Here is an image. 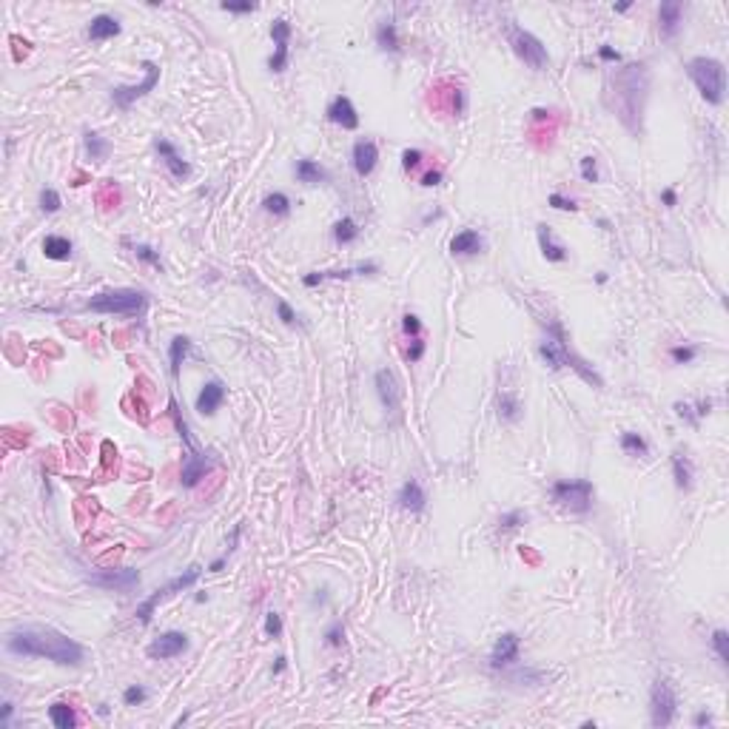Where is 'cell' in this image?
Instances as JSON below:
<instances>
[{
    "mask_svg": "<svg viewBox=\"0 0 729 729\" xmlns=\"http://www.w3.org/2000/svg\"><path fill=\"white\" fill-rule=\"evenodd\" d=\"M211 470H214V458L205 456V453L196 450V447H188V456H185L182 470H179V484H182V487H196Z\"/></svg>",
    "mask_w": 729,
    "mask_h": 729,
    "instance_id": "12",
    "label": "cell"
},
{
    "mask_svg": "<svg viewBox=\"0 0 729 729\" xmlns=\"http://www.w3.org/2000/svg\"><path fill=\"white\" fill-rule=\"evenodd\" d=\"M461 111H464V91L450 88V114H461Z\"/></svg>",
    "mask_w": 729,
    "mask_h": 729,
    "instance_id": "53",
    "label": "cell"
},
{
    "mask_svg": "<svg viewBox=\"0 0 729 729\" xmlns=\"http://www.w3.org/2000/svg\"><path fill=\"white\" fill-rule=\"evenodd\" d=\"M276 316H279L285 325H296V310H293L285 299H279V302H276Z\"/></svg>",
    "mask_w": 729,
    "mask_h": 729,
    "instance_id": "51",
    "label": "cell"
},
{
    "mask_svg": "<svg viewBox=\"0 0 729 729\" xmlns=\"http://www.w3.org/2000/svg\"><path fill=\"white\" fill-rule=\"evenodd\" d=\"M225 396H228V387H225L219 379L205 382V384L199 387V393H196V413H199V416H214V413L222 407Z\"/></svg>",
    "mask_w": 729,
    "mask_h": 729,
    "instance_id": "18",
    "label": "cell"
},
{
    "mask_svg": "<svg viewBox=\"0 0 729 729\" xmlns=\"http://www.w3.org/2000/svg\"><path fill=\"white\" fill-rule=\"evenodd\" d=\"M547 117H550L547 108H533V120H547Z\"/></svg>",
    "mask_w": 729,
    "mask_h": 729,
    "instance_id": "61",
    "label": "cell"
},
{
    "mask_svg": "<svg viewBox=\"0 0 729 729\" xmlns=\"http://www.w3.org/2000/svg\"><path fill=\"white\" fill-rule=\"evenodd\" d=\"M678 715V695L675 686L669 683V678H655L652 689H649V718L652 726H669Z\"/></svg>",
    "mask_w": 729,
    "mask_h": 729,
    "instance_id": "9",
    "label": "cell"
},
{
    "mask_svg": "<svg viewBox=\"0 0 729 729\" xmlns=\"http://www.w3.org/2000/svg\"><path fill=\"white\" fill-rule=\"evenodd\" d=\"M396 501H399V507L407 510V513H421V510L427 507V495H424V490H421V484H419L416 478H407V481L399 487Z\"/></svg>",
    "mask_w": 729,
    "mask_h": 729,
    "instance_id": "23",
    "label": "cell"
},
{
    "mask_svg": "<svg viewBox=\"0 0 729 729\" xmlns=\"http://www.w3.org/2000/svg\"><path fill=\"white\" fill-rule=\"evenodd\" d=\"M373 384H376V396H379L382 407L390 410V413L399 410V404H402V384H399L396 373L390 367H379L376 376H373Z\"/></svg>",
    "mask_w": 729,
    "mask_h": 729,
    "instance_id": "15",
    "label": "cell"
},
{
    "mask_svg": "<svg viewBox=\"0 0 729 729\" xmlns=\"http://www.w3.org/2000/svg\"><path fill=\"white\" fill-rule=\"evenodd\" d=\"M191 350V339L188 336H174L171 345H168V370L174 379H179V370H182V362Z\"/></svg>",
    "mask_w": 729,
    "mask_h": 729,
    "instance_id": "27",
    "label": "cell"
},
{
    "mask_svg": "<svg viewBox=\"0 0 729 729\" xmlns=\"http://www.w3.org/2000/svg\"><path fill=\"white\" fill-rule=\"evenodd\" d=\"M535 234H538V245H541V253H544L547 262H564L567 259V248L552 239V231L547 225H538Z\"/></svg>",
    "mask_w": 729,
    "mask_h": 729,
    "instance_id": "26",
    "label": "cell"
},
{
    "mask_svg": "<svg viewBox=\"0 0 729 729\" xmlns=\"http://www.w3.org/2000/svg\"><path fill=\"white\" fill-rule=\"evenodd\" d=\"M48 720H51L57 729H74V726H77V712H74L71 703L57 701V703L48 706Z\"/></svg>",
    "mask_w": 729,
    "mask_h": 729,
    "instance_id": "29",
    "label": "cell"
},
{
    "mask_svg": "<svg viewBox=\"0 0 729 729\" xmlns=\"http://www.w3.org/2000/svg\"><path fill=\"white\" fill-rule=\"evenodd\" d=\"M695 356H698V345H678L669 350V359L675 364H689V362H695Z\"/></svg>",
    "mask_w": 729,
    "mask_h": 729,
    "instance_id": "40",
    "label": "cell"
},
{
    "mask_svg": "<svg viewBox=\"0 0 729 729\" xmlns=\"http://www.w3.org/2000/svg\"><path fill=\"white\" fill-rule=\"evenodd\" d=\"M481 248H484V236L473 228H464L450 239V253H456V256H476V253H481Z\"/></svg>",
    "mask_w": 729,
    "mask_h": 729,
    "instance_id": "24",
    "label": "cell"
},
{
    "mask_svg": "<svg viewBox=\"0 0 729 729\" xmlns=\"http://www.w3.org/2000/svg\"><path fill=\"white\" fill-rule=\"evenodd\" d=\"M148 305V293L134 290V288H114V290H100L94 293L85 308L94 313H117V316H140Z\"/></svg>",
    "mask_w": 729,
    "mask_h": 729,
    "instance_id": "5",
    "label": "cell"
},
{
    "mask_svg": "<svg viewBox=\"0 0 729 729\" xmlns=\"http://www.w3.org/2000/svg\"><path fill=\"white\" fill-rule=\"evenodd\" d=\"M379 159V148L373 140H356L353 142V171L359 177H370Z\"/></svg>",
    "mask_w": 729,
    "mask_h": 729,
    "instance_id": "20",
    "label": "cell"
},
{
    "mask_svg": "<svg viewBox=\"0 0 729 729\" xmlns=\"http://www.w3.org/2000/svg\"><path fill=\"white\" fill-rule=\"evenodd\" d=\"M615 103L612 111L618 114V120L626 125L629 134H641V120H644V103H646V88H649V74L644 63H632L624 65L615 77Z\"/></svg>",
    "mask_w": 729,
    "mask_h": 729,
    "instance_id": "2",
    "label": "cell"
},
{
    "mask_svg": "<svg viewBox=\"0 0 729 729\" xmlns=\"http://www.w3.org/2000/svg\"><path fill=\"white\" fill-rule=\"evenodd\" d=\"M43 253H46L48 259L63 262V259H68V256H71V239H68V236L48 234V236L43 239Z\"/></svg>",
    "mask_w": 729,
    "mask_h": 729,
    "instance_id": "30",
    "label": "cell"
},
{
    "mask_svg": "<svg viewBox=\"0 0 729 729\" xmlns=\"http://www.w3.org/2000/svg\"><path fill=\"white\" fill-rule=\"evenodd\" d=\"M219 9L222 11H231V14H248V11H253L256 9V3H251V0H225V3H219Z\"/></svg>",
    "mask_w": 729,
    "mask_h": 729,
    "instance_id": "45",
    "label": "cell"
},
{
    "mask_svg": "<svg viewBox=\"0 0 729 729\" xmlns=\"http://www.w3.org/2000/svg\"><path fill=\"white\" fill-rule=\"evenodd\" d=\"M199 575H202V567L199 564H191L188 570H182V575H177V578H171L168 584H162V587H157L142 604H137V621L140 624H148L151 621V615H154V609L165 601V598H171V595H177V592H182V589H188V587H194L196 581H199Z\"/></svg>",
    "mask_w": 729,
    "mask_h": 729,
    "instance_id": "6",
    "label": "cell"
},
{
    "mask_svg": "<svg viewBox=\"0 0 729 729\" xmlns=\"http://www.w3.org/2000/svg\"><path fill=\"white\" fill-rule=\"evenodd\" d=\"M85 154L94 159V162H103L108 154H111V142L105 137H100L97 131H85Z\"/></svg>",
    "mask_w": 729,
    "mask_h": 729,
    "instance_id": "34",
    "label": "cell"
},
{
    "mask_svg": "<svg viewBox=\"0 0 729 729\" xmlns=\"http://www.w3.org/2000/svg\"><path fill=\"white\" fill-rule=\"evenodd\" d=\"M11 712H14V706H11V703H3V712H0V723H3V726H9Z\"/></svg>",
    "mask_w": 729,
    "mask_h": 729,
    "instance_id": "59",
    "label": "cell"
},
{
    "mask_svg": "<svg viewBox=\"0 0 729 729\" xmlns=\"http://www.w3.org/2000/svg\"><path fill=\"white\" fill-rule=\"evenodd\" d=\"M521 652V638L518 632H501L490 649V669H507L518 661Z\"/></svg>",
    "mask_w": 729,
    "mask_h": 729,
    "instance_id": "14",
    "label": "cell"
},
{
    "mask_svg": "<svg viewBox=\"0 0 729 729\" xmlns=\"http://www.w3.org/2000/svg\"><path fill=\"white\" fill-rule=\"evenodd\" d=\"M225 561H228V555H222V558H216V561H211L208 564V572H219L222 567H225Z\"/></svg>",
    "mask_w": 729,
    "mask_h": 729,
    "instance_id": "60",
    "label": "cell"
},
{
    "mask_svg": "<svg viewBox=\"0 0 729 729\" xmlns=\"http://www.w3.org/2000/svg\"><path fill=\"white\" fill-rule=\"evenodd\" d=\"M60 205H63V199H60V194H57L54 188H43V191H40V208H43L46 214H57Z\"/></svg>",
    "mask_w": 729,
    "mask_h": 729,
    "instance_id": "42",
    "label": "cell"
},
{
    "mask_svg": "<svg viewBox=\"0 0 729 729\" xmlns=\"http://www.w3.org/2000/svg\"><path fill=\"white\" fill-rule=\"evenodd\" d=\"M621 450L629 453V456H646L649 453V444L641 433H632V430H624L621 433Z\"/></svg>",
    "mask_w": 729,
    "mask_h": 729,
    "instance_id": "36",
    "label": "cell"
},
{
    "mask_svg": "<svg viewBox=\"0 0 729 729\" xmlns=\"http://www.w3.org/2000/svg\"><path fill=\"white\" fill-rule=\"evenodd\" d=\"M325 644H327V646H342V644H345V629H342V624H339V621H333V624L327 626V632H325Z\"/></svg>",
    "mask_w": 729,
    "mask_h": 729,
    "instance_id": "47",
    "label": "cell"
},
{
    "mask_svg": "<svg viewBox=\"0 0 729 729\" xmlns=\"http://www.w3.org/2000/svg\"><path fill=\"white\" fill-rule=\"evenodd\" d=\"M507 40H510L515 57L524 60V65H530L533 71H544V68L550 65V54H547L544 43H541L535 34H530L527 28L510 26V28H507Z\"/></svg>",
    "mask_w": 729,
    "mask_h": 729,
    "instance_id": "8",
    "label": "cell"
},
{
    "mask_svg": "<svg viewBox=\"0 0 729 729\" xmlns=\"http://www.w3.org/2000/svg\"><path fill=\"white\" fill-rule=\"evenodd\" d=\"M424 339L421 336H416V339H410V345H407V350H404V359L407 362H419L421 356H424Z\"/></svg>",
    "mask_w": 729,
    "mask_h": 729,
    "instance_id": "48",
    "label": "cell"
},
{
    "mask_svg": "<svg viewBox=\"0 0 729 729\" xmlns=\"http://www.w3.org/2000/svg\"><path fill=\"white\" fill-rule=\"evenodd\" d=\"M265 635H268V638H279V635H282V618H279V612H273V609L265 615Z\"/></svg>",
    "mask_w": 729,
    "mask_h": 729,
    "instance_id": "46",
    "label": "cell"
},
{
    "mask_svg": "<svg viewBox=\"0 0 729 729\" xmlns=\"http://www.w3.org/2000/svg\"><path fill=\"white\" fill-rule=\"evenodd\" d=\"M683 26V3L678 0H664L658 6V28H661V37L666 40H675L678 31Z\"/></svg>",
    "mask_w": 729,
    "mask_h": 729,
    "instance_id": "17",
    "label": "cell"
},
{
    "mask_svg": "<svg viewBox=\"0 0 729 729\" xmlns=\"http://www.w3.org/2000/svg\"><path fill=\"white\" fill-rule=\"evenodd\" d=\"M661 199H664V205H669V208H672V205H675V202H678V194H675V191H672V188H666V191H664V194H661Z\"/></svg>",
    "mask_w": 729,
    "mask_h": 729,
    "instance_id": "58",
    "label": "cell"
},
{
    "mask_svg": "<svg viewBox=\"0 0 729 729\" xmlns=\"http://www.w3.org/2000/svg\"><path fill=\"white\" fill-rule=\"evenodd\" d=\"M271 37H273V54L268 60L271 71H285L288 68V40H290V23L285 17H276L271 23Z\"/></svg>",
    "mask_w": 729,
    "mask_h": 729,
    "instance_id": "16",
    "label": "cell"
},
{
    "mask_svg": "<svg viewBox=\"0 0 729 729\" xmlns=\"http://www.w3.org/2000/svg\"><path fill=\"white\" fill-rule=\"evenodd\" d=\"M262 205H265V211L273 214V216H288V214H290V196L282 194V191L268 194V196L262 199Z\"/></svg>",
    "mask_w": 729,
    "mask_h": 729,
    "instance_id": "37",
    "label": "cell"
},
{
    "mask_svg": "<svg viewBox=\"0 0 729 729\" xmlns=\"http://www.w3.org/2000/svg\"><path fill=\"white\" fill-rule=\"evenodd\" d=\"M538 356L544 359L547 367H552V370H558V367H572L587 384L601 387V376L592 370V364H587L581 356L572 353V347L567 345L564 327H561V322H555V319L547 322V336L538 342Z\"/></svg>",
    "mask_w": 729,
    "mask_h": 729,
    "instance_id": "3",
    "label": "cell"
},
{
    "mask_svg": "<svg viewBox=\"0 0 729 729\" xmlns=\"http://www.w3.org/2000/svg\"><path fill=\"white\" fill-rule=\"evenodd\" d=\"M524 416V407L515 393H501L498 396V419L501 421H518Z\"/></svg>",
    "mask_w": 729,
    "mask_h": 729,
    "instance_id": "33",
    "label": "cell"
},
{
    "mask_svg": "<svg viewBox=\"0 0 729 729\" xmlns=\"http://www.w3.org/2000/svg\"><path fill=\"white\" fill-rule=\"evenodd\" d=\"M581 177H584L587 182H598V159H595L592 154L581 157Z\"/></svg>",
    "mask_w": 729,
    "mask_h": 729,
    "instance_id": "44",
    "label": "cell"
},
{
    "mask_svg": "<svg viewBox=\"0 0 729 729\" xmlns=\"http://www.w3.org/2000/svg\"><path fill=\"white\" fill-rule=\"evenodd\" d=\"M550 495L558 507H564L570 513H587L592 507L595 490H592L589 478H561V481H552Z\"/></svg>",
    "mask_w": 729,
    "mask_h": 729,
    "instance_id": "7",
    "label": "cell"
},
{
    "mask_svg": "<svg viewBox=\"0 0 729 729\" xmlns=\"http://www.w3.org/2000/svg\"><path fill=\"white\" fill-rule=\"evenodd\" d=\"M157 83H159V68H157L151 60H145V63H142V80L134 83V85H114V88H111V100H114L117 108H131L140 97H145L148 91H154Z\"/></svg>",
    "mask_w": 729,
    "mask_h": 729,
    "instance_id": "10",
    "label": "cell"
},
{
    "mask_svg": "<svg viewBox=\"0 0 729 729\" xmlns=\"http://www.w3.org/2000/svg\"><path fill=\"white\" fill-rule=\"evenodd\" d=\"M376 46L382 51H399V31H396V23L393 20H382L376 26Z\"/></svg>",
    "mask_w": 729,
    "mask_h": 729,
    "instance_id": "32",
    "label": "cell"
},
{
    "mask_svg": "<svg viewBox=\"0 0 729 729\" xmlns=\"http://www.w3.org/2000/svg\"><path fill=\"white\" fill-rule=\"evenodd\" d=\"M333 239H336L339 245L356 242V239H359V225H356V219H353V216H342V219L333 225Z\"/></svg>",
    "mask_w": 729,
    "mask_h": 729,
    "instance_id": "35",
    "label": "cell"
},
{
    "mask_svg": "<svg viewBox=\"0 0 729 729\" xmlns=\"http://www.w3.org/2000/svg\"><path fill=\"white\" fill-rule=\"evenodd\" d=\"M293 174H296V179L305 182V185H319V182L327 179L325 168H322L319 162H313V159H299L296 168H293Z\"/></svg>",
    "mask_w": 729,
    "mask_h": 729,
    "instance_id": "28",
    "label": "cell"
},
{
    "mask_svg": "<svg viewBox=\"0 0 729 729\" xmlns=\"http://www.w3.org/2000/svg\"><path fill=\"white\" fill-rule=\"evenodd\" d=\"M421 185H424V188H436V185H441V171H436V168H433V171H427V174L421 177Z\"/></svg>",
    "mask_w": 729,
    "mask_h": 729,
    "instance_id": "55",
    "label": "cell"
},
{
    "mask_svg": "<svg viewBox=\"0 0 729 729\" xmlns=\"http://www.w3.org/2000/svg\"><path fill=\"white\" fill-rule=\"evenodd\" d=\"M712 720H715V718H712L709 712H703V709H701V712L695 715V720H692V723H695V726H709Z\"/></svg>",
    "mask_w": 729,
    "mask_h": 729,
    "instance_id": "57",
    "label": "cell"
},
{
    "mask_svg": "<svg viewBox=\"0 0 729 729\" xmlns=\"http://www.w3.org/2000/svg\"><path fill=\"white\" fill-rule=\"evenodd\" d=\"M6 649L11 655H23V658H48L60 666H80L83 655H85V649L74 638H68L57 629H48V626L11 629L6 638Z\"/></svg>",
    "mask_w": 729,
    "mask_h": 729,
    "instance_id": "1",
    "label": "cell"
},
{
    "mask_svg": "<svg viewBox=\"0 0 729 729\" xmlns=\"http://www.w3.org/2000/svg\"><path fill=\"white\" fill-rule=\"evenodd\" d=\"M376 271H379L376 262H362V265H356V268H342V271H313V273H305L302 282H305L308 288H313V285H319V282H325V279H347V276H353V273H376Z\"/></svg>",
    "mask_w": 729,
    "mask_h": 729,
    "instance_id": "22",
    "label": "cell"
},
{
    "mask_svg": "<svg viewBox=\"0 0 729 729\" xmlns=\"http://www.w3.org/2000/svg\"><path fill=\"white\" fill-rule=\"evenodd\" d=\"M598 57L607 60V63H618V60H621V54H618L612 46H601V48H598Z\"/></svg>",
    "mask_w": 729,
    "mask_h": 729,
    "instance_id": "56",
    "label": "cell"
},
{
    "mask_svg": "<svg viewBox=\"0 0 729 729\" xmlns=\"http://www.w3.org/2000/svg\"><path fill=\"white\" fill-rule=\"evenodd\" d=\"M672 476H675V487L678 490H689L692 487V461L683 453H672Z\"/></svg>",
    "mask_w": 729,
    "mask_h": 729,
    "instance_id": "31",
    "label": "cell"
},
{
    "mask_svg": "<svg viewBox=\"0 0 729 729\" xmlns=\"http://www.w3.org/2000/svg\"><path fill=\"white\" fill-rule=\"evenodd\" d=\"M125 245H131V242L125 239ZM131 251H134V256H137V259H142V262H148V265H154V268H162L159 251H154L151 245H142V242H137V245H131Z\"/></svg>",
    "mask_w": 729,
    "mask_h": 729,
    "instance_id": "39",
    "label": "cell"
},
{
    "mask_svg": "<svg viewBox=\"0 0 729 729\" xmlns=\"http://www.w3.org/2000/svg\"><path fill=\"white\" fill-rule=\"evenodd\" d=\"M709 641H712V649H715L720 666H729V632L726 629H715Z\"/></svg>",
    "mask_w": 729,
    "mask_h": 729,
    "instance_id": "38",
    "label": "cell"
},
{
    "mask_svg": "<svg viewBox=\"0 0 729 729\" xmlns=\"http://www.w3.org/2000/svg\"><path fill=\"white\" fill-rule=\"evenodd\" d=\"M285 669V658H276V666H273V672H282Z\"/></svg>",
    "mask_w": 729,
    "mask_h": 729,
    "instance_id": "62",
    "label": "cell"
},
{
    "mask_svg": "<svg viewBox=\"0 0 729 729\" xmlns=\"http://www.w3.org/2000/svg\"><path fill=\"white\" fill-rule=\"evenodd\" d=\"M550 205L558 208V211H578L575 199H567L564 194H550Z\"/></svg>",
    "mask_w": 729,
    "mask_h": 729,
    "instance_id": "52",
    "label": "cell"
},
{
    "mask_svg": "<svg viewBox=\"0 0 729 729\" xmlns=\"http://www.w3.org/2000/svg\"><path fill=\"white\" fill-rule=\"evenodd\" d=\"M327 120L333 122V125H342V128H347V131H353V128H359V114H356V105L350 103V97H345V94H336L330 103H327Z\"/></svg>",
    "mask_w": 729,
    "mask_h": 729,
    "instance_id": "19",
    "label": "cell"
},
{
    "mask_svg": "<svg viewBox=\"0 0 729 729\" xmlns=\"http://www.w3.org/2000/svg\"><path fill=\"white\" fill-rule=\"evenodd\" d=\"M675 413H678L681 419H686L689 424H698V416L692 413V404H686V402H675Z\"/></svg>",
    "mask_w": 729,
    "mask_h": 729,
    "instance_id": "54",
    "label": "cell"
},
{
    "mask_svg": "<svg viewBox=\"0 0 729 729\" xmlns=\"http://www.w3.org/2000/svg\"><path fill=\"white\" fill-rule=\"evenodd\" d=\"M120 20L114 17V14H97V17H91V23H88V37L91 40H108V37H117L120 34Z\"/></svg>",
    "mask_w": 729,
    "mask_h": 729,
    "instance_id": "25",
    "label": "cell"
},
{
    "mask_svg": "<svg viewBox=\"0 0 729 729\" xmlns=\"http://www.w3.org/2000/svg\"><path fill=\"white\" fill-rule=\"evenodd\" d=\"M154 148H157V154L162 157V162H165V168L171 171V177H174V179H185V177L191 174V165L179 157V151H177L168 140H157V142H154Z\"/></svg>",
    "mask_w": 729,
    "mask_h": 729,
    "instance_id": "21",
    "label": "cell"
},
{
    "mask_svg": "<svg viewBox=\"0 0 729 729\" xmlns=\"http://www.w3.org/2000/svg\"><path fill=\"white\" fill-rule=\"evenodd\" d=\"M148 689L145 686H140V683H134V686H128L125 692H122V703L125 706H140V703H145L148 701Z\"/></svg>",
    "mask_w": 729,
    "mask_h": 729,
    "instance_id": "43",
    "label": "cell"
},
{
    "mask_svg": "<svg viewBox=\"0 0 729 729\" xmlns=\"http://www.w3.org/2000/svg\"><path fill=\"white\" fill-rule=\"evenodd\" d=\"M402 330H404L407 336H413V339H416V336L421 333V322H419V316H416V313H404V316H402Z\"/></svg>",
    "mask_w": 729,
    "mask_h": 729,
    "instance_id": "50",
    "label": "cell"
},
{
    "mask_svg": "<svg viewBox=\"0 0 729 729\" xmlns=\"http://www.w3.org/2000/svg\"><path fill=\"white\" fill-rule=\"evenodd\" d=\"M524 521H527V513H524V510H510V513H504V515L498 518V530L510 533V530H518Z\"/></svg>",
    "mask_w": 729,
    "mask_h": 729,
    "instance_id": "41",
    "label": "cell"
},
{
    "mask_svg": "<svg viewBox=\"0 0 729 729\" xmlns=\"http://www.w3.org/2000/svg\"><path fill=\"white\" fill-rule=\"evenodd\" d=\"M91 587L100 589H114V592H131L140 584V572L134 567H108V570H97L85 578Z\"/></svg>",
    "mask_w": 729,
    "mask_h": 729,
    "instance_id": "11",
    "label": "cell"
},
{
    "mask_svg": "<svg viewBox=\"0 0 729 729\" xmlns=\"http://www.w3.org/2000/svg\"><path fill=\"white\" fill-rule=\"evenodd\" d=\"M421 159H424V154H421L419 148H407V151L402 154V168H404V171H413V168H419Z\"/></svg>",
    "mask_w": 729,
    "mask_h": 729,
    "instance_id": "49",
    "label": "cell"
},
{
    "mask_svg": "<svg viewBox=\"0 0 729 729\" xmlns=\"http://www.w3.org/2000/svg\"><path fill=\"white\" fill-rule=\"evenodd\" d=\"M188 649V635L185 632H177V629H168L162 635H157L151 644H148V658L154 661H168V658H177Z\"/></svg>",
    "mask_w": 729,
    "mask_h": 729,
    "instance_id": "13",
    "label": "cell"
},
{
    "mask_svg": "<svg viewBox=\"0 0 729 729\" xmlns=\"http://www.w3.org/2000/svg\"><path fill=\"white\" fill-rule=\"evenodd\" d=\"M686 71L692 77V83L698 85L701 97L709 105H720L726 97V68L720 60L715 57H692L686 63Z\"/></svg>",
    "mask_w": 729,
    "mask_h": 729,
    "instance_id": "4",
    "label": "cell"
}]
</instances>
